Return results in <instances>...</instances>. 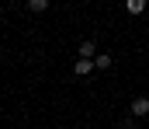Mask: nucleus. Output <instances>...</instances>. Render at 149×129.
<instances>
[{
    "mask_svg": "<svg viewBox=\"0 0 149 129\" xmlns=\"http://www.w3.org/2000/svg\"><path fill=\"white\" fill-rule=\"evenodd\" d=\"M132 115H135V119H142V115H149V98H146V94H139V98L132 101Z\"/></svg>",
    "mask_w": 149,
    "mask_h": 129,
    "instance_id": "obj_1",
    "label": "nucleus"
},
{
    "mask_svg": "<svg viewBox=\"0 0 149 129\" xmlns=\"http://www.w3.org/2000/svg\"><path fill=\"white\" fill-rule=\"evenodd\" d=\"M94 66H97V70H111V56H108V52L94 56Z\"/></svg>",
    "mask_w": 149,
    "mask_h": 129,
    "instance_id": "obj_5",
    "label": "nucleus"
},
{
    "mask_svg": "<svg viewBox=\"0 0 149 129\" xmlns=\"http://www.w3.org/2000/svg\"><path fill=\"white\" fill-rule=\"evenodd\" d=\"M80 59H94V39H83L80 42Z\"/></svg>",
    "mask_w": 149,
    "mask_h": 129,
    "instance_id": "obj_3",
    "label": "nucleus"
},
{
    "mask_svg": "<svg viewBox=\"0 0 149 129\" xmlns=\"http://www.w3.org/2000/svg\"><path fill=\"white\" fill-rule=\"evenodd\" d=\"M28 11H35V14L49 11V0H28Z\"/></svg>",
    "mask_w": 149,
    "mask_h": 129,
    "instance_id": "obj_6",
    "label": "nucleus"
},
{
    "mask_svg": "<svg viewBox=\"0 0 149 129\" xmlns=\"http://www.w3.org/2000/svg\"><path fill=\"white\" fill-rule=\"evenodd\" d=\"M125 11L128 14H142L146 11V0H125Z\"/></svg>",
    "mask_w": 149,
    "mask_h": 129,
    "instance_id": "obj_4",
    "label": "nucleus"
},
{
    "mask_svg": "<svg viewBox=\"0 0 149 129\" xmlns=\"http://www.w3.org/2000/svg\"><path fill=\"white\" fill-rule=\"evenodd\" d=\"M90 70H97L94 59H76V63H73V73H76V77H87Z\"/></svg>",
    "mask_w": 149,
    "mask_h": 129,
    "instance_id": "obj_2",
    "label": "nucleus"
}]
</instances>
